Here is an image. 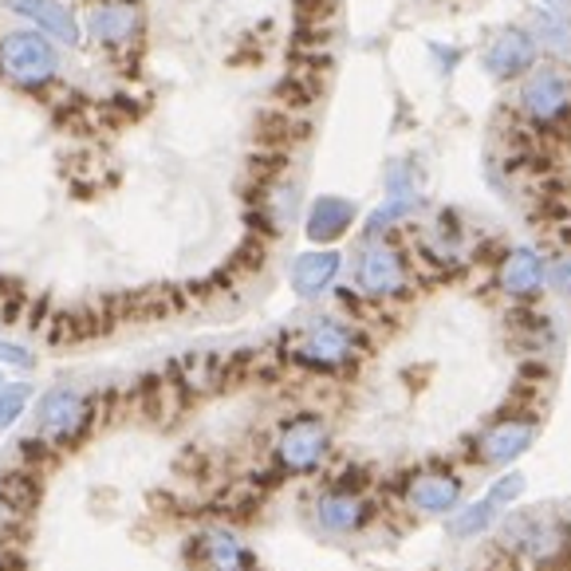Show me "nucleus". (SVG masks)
<instances>
[{"label": "nucleus", "mask_w": 571, "mask_h": 571, "mask_svg": "<svg viewBox=\"0 0 571 571\" xmlns=\"http://www.w3.org/2000/svg\"><path fill=\"white\" fill-rule=\"evenodd\" d=\"M359 355H363V335H359V327H351L347 320H335V315L312 320L288 347L291 363L320 374L351 371V367L359 363Z\"/></svg>", "instance_id": "nucleus-1"}, {"label": "nucleus", "mask_w": 571, "mask_h": 571, "mask_svg": "<svg viewBox=\"0 0 571 571\" xmlns=\"http://www.w3.org/2000/svg\"><path fill=\"white\" fill-rule=\"evenodd\" d=\"M520 114L541 135H556L571 126V79L560 67H532L520 87Z\"/></svg>", "instance_id": "nucleus-2"}, {"label": "nucleus", "mask_w": 571, "mask_h": 571, "mask_svg": "<svg viewBox=\"0 0 571 571\" xmlns=\"http://www.w3.org/2000/svg\"><path fill=\"white\" fill-rule=\"evenodd\" d=\"M367 477H339L323 488L312 505V517L327 536H355L374 520V500L367 497Z\"/></svg>", "instance_id": "nucleus-3"}, {"label": "nucleus", "mask_w": 571, "mask_h": 571, "mask_svg": "<svg viewBox=\"0 0 571 571\" xmlns=\"http://www.w3.org/2000/svg\"><path fill=\"white\" fill-rule=\"evenodd\" d=\"M355 288L363 291L367 300H398L410 288V264H406L402 249H395L390 240H367L359 260H355Z\"/></svg>", "instance_id": "nucleus-4"}, {"label": "nucleus", "mask_w": 571, "mask_h": 571, "mask_svg": "<svg viewBox=\"0 0 571 571\" xmlns=\"http://www.w3.org/2000/svg\"><path fill=\"white\" fill-rule=\"evenodd\" d=\"M95 418V402L79 390H48V395L36 402V437H44L52 449L72 446L75 437H84L87 426Z\"/></svg>", "instance_id": "nucleus-5"}, {"label": "nucleus", "mask_w": 571, "mask_h": 571, "mask_svg": "<svg viewBox=\"0 0 571 571\" xmlns=\"http://www.w3.org/2000/svg\"><path fill=\"white\" fill-rule=\"evenodd\" d=\"M0 72L21 87H44L60 75V52L36 32H12L0 40Z\"/></svg>", "instance_id": "nucleus-6"}, {"label": "nucleus", "mask_w": 571, "mask_h": 571, "mask_svg": "<svg viewBox=\"0 0 571 571\" xmlns=\"http://www.w3.org/2000/svg\"><path fill=\"white\" fill-rule=\"evenodd\" d=\"M332 454V430L315 414L288 418L276 434V461L284 473H315Z\"/></svg>", "instance_id": "nucleus-7"}, {"label": "nucleus", "mask_w": 571, "mask_h": 571, "mask_svg": "<svg viewBox=\"0 0 571 571\" xmlns=\"http://www.w3.org/2000/svg\"><path fill=\"white\" fill-rule=\"evenodd\" d=\"M536 437H541V418L529 414V410L497 418V422L477 437V466H488V469L509 466L520 454H529Z\"/></svg>", "instance_id": "nucleus-8"}, {"label": "nucleus", "mask_w": 571, "mask_h": 571, "mask_svg": "<svg viewBox=\"0 0 571 571\" xmlns=\"http://www.w3.org/2000/svg\"><path fill=\"white\" fill-rule=\"evenodd\" d=\"M536 60H541V44L529 28H517V24L493 32L485 44V55H481L493 79H520L536 67Z\"/></svg>", "instance_id": "nucleus-9"}, {"label": "nucleus", "mask_w": 571, "mask_h": 571, "mask_svg": "<svg viewBox=\"0 0 571 571\" xmlns=\"http://www.w3.org/2000/svg\"><path fill=\"white\" fill-rule=\"evenodd\" d=\"M402 493H406V505H410L414 512H426V517H446V512L461 509L466 481L457 477L454 469L430 466V469H418L414 477H406Z\"/></svg>", "instance_id": "nucleus-10"}, {"label": "nucleus", "mask_w": 571, "mask_h": 571, "mask_svg": "<svg viewBox=\"0 0 571 571\" xmlns=\"http://www.w3.org/2000/svg\"><path fill=\"white\" fill-rule=\"evenodd\" d=\"M497 288L517 303H532L548 284V269L536 249H509L497 260Z\"/></svg>", "instance_id": "nucleus-11"}, {"label": "nucleus", "mask_w": 571, "mask_h": 571, "mask_svg": "<svg viewBox=\"0 0 571 571\" xmlns=\"http://www.w3.org/2000/svg\"><path fill=\"white\" fill-rule=\"evenodd\" d=\"M138 24H142V16L131 0H99L87 12V32L107 48H126L138 36Z\"/></svg>", "instance_id": "nucleus-12"}, {"label": "nucleus", "mask_w": 571, "mask_h": 571, "mask_svg": "<svg viewBox=\"0 0 571 571\" xmlns=\"http://www.w3.org/2000/svg\"><path fill=\"white\" fill-rule=\"evenodd\" d=\"M355 218H359L355 201L327 194V198L312 201V209H308V221H303V233H308V240H315V245H335L339 237H347V233H351Z\"/></svg>", "instance_id": "nucleus-13"}, {"label": "nucleus", "mask_w": 571, "mask_h": 571, "mask_svg": "<svg viewBox=\"0 0 571 571\" xmlns=\"http://www.w3.org/2000/svg\"><path fill=\"white\" fill-rule=\"evenodd\" d=\"M339 269H343V257L335 249L303 252V257L291 260V288H296V296H303V300H315V296H323V291L332 288Z\"/></svg>", "instance_id": "nucleus-14"}, {"label": "nucleus", "mask_w": 571, "mask_h": 571, "mask_svg": "<svg viewBox=\"0 0 571 571\" xmlns=\"http://www.w3.org/2000/svg\"><path fill=\"white\" fill-rule=\"evenodd\" d=\"M198 556L206 571H252V551L240 544L237 532L206 529L198 541Z\"/></svg>", "instance_id": "nucleus-15"}, {"label": "nucleus", "mask_w": 571, "mask_h": 571, "mask_svg": "<svg viewBox=\"0 0 571 571\" xmlns=\"http://www.w3.org/2000/svg\"><path fill=\"white\" fill-rule=\"evenodd\" d=\"M9 12H16V16H24V21L40 24L48 36H55L60 44H75L79 40V24H75V16L63 4H55V0H9Z\"/></svg>", "instance_id": "nucleus-16"}, {"label": "nucleus", "mask_w": 571, "mask_h": 571, "mask_svg": "<svg viewBox=\"0 0 571 571\" xmlns=\"http://www.w3.org/2000/svg\"><path fill=\"white\" fill-rule=\"evenodd\" d=\"M36 500H40V473H36V466H24L21 461V466L0 473V505H4V509L32 517Z\"/></svg>", "instance_id": "nucleus-17"}, {"label": "nucleus", "mask_w": 571, "mask_h": 571, "mask_svg": "<svg viewBox=\"0 0 571 571\" xmlns=\"http://www.w3.org/2000/svg\"><path fill=\"white\" fill-rule=\"evenodd\" d=\"M493 524H497V505L488 497H481L473 500V505L454 509V517H449V536H454V541H477Z\"/></svg>", "instance_id": "nucleus-18"}, {"label": "nucleus", "mask_w": 571, "mask_h": 571, "mask_svg": "<svg viewBox=\"0 0 571 571\" xmlns=\"http://www.w3.org/2000/svg\"><path fill=\"white\" fill-rule=\"evenodd\" d=\"M512 335H517V343L524 351H541V347L551 343V320L541 312H532L529 303H524V308L512 312Z\"/></svg>", "instance_id": "nucleus-19"}, {"label": "nucleus", "mask_w": 571, "mask_h": 571, "mask_svg": "<svg viewBox=\"0 0 571 571\" xmlns=\"http://www.w3.org/2000/svg\"><path fill=\"white\" fill-rule=\"evenodd\" d=\"M532 36H536V44H544L548 52L568 55L571 52V16L536 9V32H532Z\"/></svg>", "instance_id": "nucleus-20"}, {"label": "nucleus", "mask_w": 571, "mask_h": 571, "mask_svg": "<svg viewBox=\"0 0 571 571\" xmlns=\"http://www.w3.org/2000/svg\"><path fill=\"white\" fill-rule=\"evenodd\" d=\"M32 398V386L28 383H12V386H0V434L24 414V406Z\"/></svg>", "instance_id": "nucleus-21"}, {"label": "nucleus", "mask_w": 571, "mask_h": 571, "mask_svg": "<svg viewBox=\"0 0 571 571\" xmlns=\"http://www.w3.org/2000/svg\"><path fill=\"white\" fill-rule=\"evenodd\" d=\"M548 284L560 291V296H571V249L556 252V260L548 264Z\"/></svg>", "instance_id": "nucleus-22"}, {"label": "nucleus", "mask_w": 571, "mask_h": 571, "mask_svg": "<svg viewBox=\"0 0 571 571\" xmlns=\"http://www.w3.org/2000/svg\"><path fill=\"white\" fill-rule=\"evenodd\" d=\"M520 493H524V477H520V473H509V477H500L497 485L488 488V500H493L497 509H505V505H512Z\"/></svg>", "instance_id": "nucleus-23"}, {"label": "nucleus", "mask_w": 571, "mask_h": 571, "mask_svg": "<svg viewBox=\"0 0 571 571\" xmlns=\"http://www.w3.org/2000/svg\"><path fill=\"white\" fill-rule=\"evenodd\" d=\"M0 363L4 367H36V359H32V351H24V347H16V343H4L0 339Z\"/></svg>", "instance_id": "nucleus-24"}, {"label": "nucleus", "mask_w": 571, "mask_h": 571, "mask_svg": "<svg viewBox=\"0 0 571 571\" xmlns=\"http://www.w3.org/2000/svg\"><path fill=\"white\" fill-rule=\"evenodd\" d=\"M0 571H24V560L16 548H0Z\"/></svg>", "instance_id": "nucleus-25"}, {"label": "nucleus", "mask_w": 571, "mask_h": 571, "mask_svg": "<svg viewBox=\"0 0 571 571\" xmlns=\"http://www.w3.org/2000/svg\"><path fill=\"white\" fill-rule=\"evenodd\" d=\"M541 9H548V12H563V16H568L571 0H541Z\"/></svg>", "instance_id": "nucleus-26"}, {"label": "nucleus", "mask_w": 571, "mask_h": 571, "mask_svg": "<svg viewBox=\"0 0 571 571\" xmlns=\"http://www.w3.org/2000/svg\"><path fill=\"white\" fill-rule=\"evenodd\" d=\"M0 386H4V378H0Z\"/></svg>", "instance_id": "nucleus-27"}, {"label": "nucleus", "mask_w": 571, "mask_h": 571, "mask_svg": "<svg viewBox=\"0 0 571 571\" xmlns=\"http://www.w3.org/2000/svg\"><path fill=\"white\" fill-rule=\"evenodd\" d=\"M568 571H571V568H568Z\"/></svg>", "instance_id": "nucleus-28"}]
</instances>
